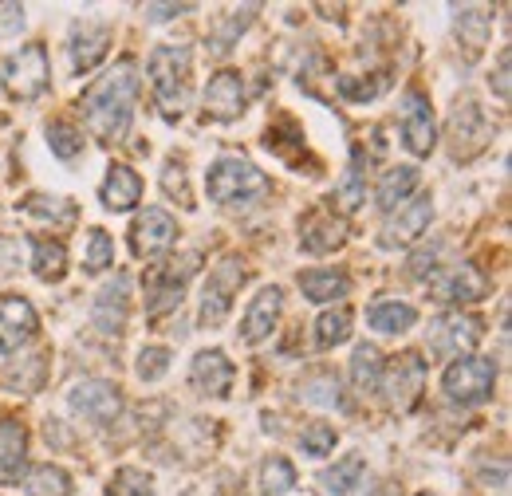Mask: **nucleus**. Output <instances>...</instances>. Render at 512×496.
Here are the masks:
<instances>
[{
  "label": "nucleus",
  "mask_w": 512,
  "mask_h": 496,
  "mask_svg": "<svg viewBox=\"0 0 512 496\" xmlns=\"http://www.w3.org/2000/svg\"><path fill=\"white\" fill-rule=\"evenodd\" d=\"M20 28H24V8L12 4V0H4L0 4V36H16Z\"/></svg>",
  "instance_id": "obj_45"
},
{
  "label": "nucleus",
  "mask_w": 512,
  "mask_h": 496,
  "mask_svg": "<svg viewBox=\"0 0 512 496\" xmlns=\"http://www.w3.org/2000/svg\"><path fill=\"white\" fill-rule=\"evenodd\" d=\"M339 95L351 99V103H367V99H379L386 87H390V75L379 71V75H367V79H355V75H339Z\"/></svg>",
  "instance_id": "obj_33"
},
{
  "label": "nucleus",
  "mask_w": 512,
  "mask_h": 496,
  "mask_svg": "<svg viewBox=\"0 0 512 496\" xmlns=\"http://www.w3.org/2000/svg\"><path fill=\"white\" fill-rule=\"evenodd\" d=\"M414 319H418V311L410 308V304H398V300H383V304H375V308L367 311V323H371L375 331H383V335H402V331H410Z\"/></svg>",
  "instance_id": "obj_29"
},
{
  "label": "nucleus",
  "mask_w": 512,
  "mask_h": 496,
  "mask_svg": "<svg viewBox=\"0 0 512 496\" xmlns=\"http://www.w3.org/2000/svg\"><path fill=\"white\" fill-rule=\"evenodd\" d=\"M115 264V241L103 233V229H91V237H87V256H83V268L91 272V276H99L103 268H111Z\"/></svg>",
  "instance_id": "obj_37"
},
{
  "label": "nucleus",
  "mask_w": 512,
  "mask_h": 496,
  "mask_svg": "<svg viewBox=\"0 0 512 496\" xmlns=\"http://www.w3.org/2000/svg\"><path fill=\"white\" fill-rule=\"evenodd\" d=\"M205 186H209V197L221 205H245V201L268 193V178L245 158H221L205 174Z\"/></svg>",
  "instance_id": "obj_3"
},
{
  "label": "nucleus",
  "mask_w": 512,
  "mask_h": 496,
  "mask_svg": "<svg viewBox=\"0 0 512 496\" xmlns=\"http://www.w3.org/2000/svg\"><path fill=\"white\" fill-rule=\"evenodd\" d=\"M32 272L48 284L64 280L67 272V248L60 241H44V237H32Z\"/></svg>",
  "instance_id": "obj_27"
},
{
  "label": "nucleus",
  "mask_w": 512,
  "mask_h": 496,
  "mask_svg": "<svg viewBox=\"0 0 512 496\" xmlns=\"http://www.w3.org/2000/svg\"><path fill=\"white\" fill-rule=\"evenodd\" d=\"M292 485H296V469H292V461H284V457H268L264 469H260V493L280 496V493H288Z\"/></svg>",
  "instance_id": "obj_34"
},
{
  "label": "nucleus",
  "mask_w": 512,
  "mask_h": 496,
  "mask_svg": "<svg viewBox=\"0 0 512 496\" xmlns=\"http://www.w3.org/2000/svg\"><path fill=\"white\" fill-rule=\"evenodd\" d=\"M166 371H170V351L166 347H146L138 355V378L142 382H158Z\"/></svg>",
  "instance_id": "obj_42"
},
{
  "label": "nucleus",
  "mask_w": 512,
  "mask_h": 496,
  "mask_svg": "<svg viewBox=\"0 0 512 496\" xmlns=\"http://www.w3.org/2000/svg\"><path fill=\"white\" fill-rule=\"evenodd\" d=\"M138 67L134 60H119L115 71H107L95 87L83 91V115L87 126L99 142H123L134 115V99H138Z\"/></svg>",
  "instance_id": "obj_1"
},
{
  "label": "nucleus",
  "mask_w": 512,
  "mask_h": 496,
  "mask_svg": "<svg viewBox=\"0 0 512 496\" xmlns=\"http://www.w3.org/2000/svg\"><path fill=\"white\" fill-rule=\"evenodd\" d=\"M99 197H103V205L111 213H127V209L138 205V197H142V178L130 166H111V174H107V182L99 189Z\"/></svg>",
  "instance_id": "obj_22"
},
{
  "label": "nucleus",
  "mask_w": 512,
  "mask_h": 496,
  "mask_svg": "<svg viewBox=\"0 0 512 496\" xmlns=\"http://www.w3.org/2000/svg\"><path fill=\"white\" fill-rule=\"evenodd\" d=\"M182 12H193V4H146L150 20H170V16H182Z\"/></svg>",
  "instance_id": "obj_47"
},
{
  "label": "nucleus",
  "mask_w": 512,
  "mask_h": 496,
  "mask_svg": "<svg viewBox=\"0 0 512 496\" xmlns=\"http://www.w3.org/2000/svg\"><path fill=\"white\" fill-rule=\"evenodd\" d=\"M367 496H398V485H390V481H383V485H375Z\"/></svg>",
  "instance_id": "obj_48"
},
{
  "label": "nucleus",
  "mask_w": 512,
  "mask_h": 496,
  "mask_svg": "<svg viewBox=\"0 0 512 496\" xmlns=\"http://www.w3.org/2000/svg\"><path fill=\"white\" fill-rule=\"evenodd\" d=\"M402 142L418 158H426L434 150V111H430V103L418 87H410L406 103H402Z\"/></svg>",
  "instance_id": "obj_13"
},
{
  "label": "nucleus",
  "mask_w": 512,
  "mask_h": 496,
  "mask_svg": "<svg viewBox=\"0 0 512 496\" xmlns=\"http://www.w3.org/2000/svg\"><path fill=\"white\" fill-rule=\"evenodd\" d=\"M107 44H111V32H107L103 24H87V28H79L75 40H71V67H75V75L91 71L95 63L103 60V56H107Z\"/></svg>",
  "instance_id": "obj_23"
},
{
  "label": "nucleus",
  "mask_w": 512,
  "mask_h": 496,
  "mask_svg": "<svg viewBox=\"0 0 512 496\" xmlns=\"http://www.w3.org/2000/svg\"><path fill=\"white\" fill-rule=\"evenodd\" d=\"M67 402H71V410H75L79 418H87V422H95V426L115 422L119 410H123V394H119V386H115V382H99V378L79 382V386L71 390Z\"/></svg>",
  "instance_id": "obj_11"
},
{
  "label": "nucleus",
  "mask_w": 512,
  "mask_h": 496,
  "mask_svg": "<svg viewBox=\"0 0 512 496\" xmlns=\"http://www.w3.org/2000/svg\"><path fill=\"white\" fill-rule=\"evenodd\" d=\"M48 146H52V154H60V158H75V154L83 150V134L71 123H52L48 126Z\"/></svg>",
  "instance_id": "obj_40"
},
{
  "label": "nucleus",
  "mask_w": 512,
  "mask_h": 496,
  "mask_svg": "<svg viewBox=\"0 0 512 496\" xmlns=\"http://www.w3.org/2000/svg\"><path fill=\"white\" fill-rule=\"evenodd\" d=\"M509 63H512V52L505 48L501 56H497V75H493V91H497V99L501 103H509Z\"/></svg>",
  "instance_id": "obj_46"
},
{
  "label": "nucleus",
  "mask_w": 512,
  "mask_h": 496,
  "mask_svg": "<svg viewBox=\"0 0 512 496\" xmlns=\"http://www.w3.org/2000/svg\"><path fill=\"white\" fill-rule=\"evenodd\" d=\"M150 83H154V95H158V107L174 119L182 115V103H186V79H190V48L186 44H162L150 52Z\"/></svg>",
  "instance_id": "obj_2"
},
{
  "label": "nucleus",
  "mask_w": 512,
  "mask_h": 496,
  "mask_svg": "<svg viewBox=\"0 0 512 496\" xmlns=\"http://www.w3.org/2000/svg\"><path fill=\"white\" fill-rule=\"evenodd\" d=\"M24 493L28 496H71V477L60 465H32L24 477Z\"/></svg>",
  "instance_id": "obj_30"
},
{
  "label": "nucleus",
  "mask_w": 512,
  "mask_h": 496,
  "mask_svg": "<svg viewBox=\"0 0 512 496\" xmlns=\"http://www.w3.org/2000/svg\"><path fill=\"white\" fill-rule=\"evenodd\" d=\"M190 382L201 394L225 398L229 386H233V363L225 359V351H201L190 367Z\"/></svg>",
  "instance_id": "obj_18"
},
{
  "label": "nucleus",
  "mask_w": 512,
  "mask_h": 496,
  "mask_svg": "<svg viewBox=\"0 0 512 496\" xmlns=\"http://www.w3.org/2000/svg\"><path fill=\"white\" fill-rule=\"evenodd\" d=\"M241 284H245V268H241L237 260H221V264L209 272L205 296H201V323H205V327H221V323H225V315L233 308V296L241 292Z\"/></svg>",
  "instance_id": "obj_8"
},
{
  "label": "nucleus",
  "mask_w": 512,
  "mask_h": 496,
  "mask_svg": "<svg viewBox=\"0 0 512 496\" xmlns=\"http://www.w3.org/2000/svg\"><path fill=\"white\" fill-rule=\"evenodd\" d=\"M300 292L312 304H331L347 296V276L343 272H300Z\"/></svg>",
  "instance_id": "obj_31"
},
{
  "label": "nucleus",
  "mask_w": 512,
  "mask_h": 496,
  "mask_svg": "<svg viewBox=\"0 0 512 496\" xmlns=\"http://www.w3.org/2000/svg\"><path fill=\"white\" fill-rule=\"evenodd\" d=\"M430 217H434V205L430 197H410L406 205H398V213L386 221V237L383 245H414L426 229H430Z\"/></svg>",
  "instance_id": "obj_17"
},
{
  "label": "nucleus",
  "mask_w": 512,
  "mask_h": 496,
  "mask_svg": "<svg viewBox=\"0 0 512 496\" xmlns=\"http://www.w3.org/2000/svg\"><path fill=\"white\" fill-rule=\"evenodd\" d=\"M363 154H355V162H351V170H347V182L339 186V205H343V213H355L359 205H363V197H367V186H363Z\"/></svg>",
  "instance_id": "obj_38"
},
{
  "label": "nucleus",
  "mask_w": 512,
  "mask_h": 496,
  "mask_svg": "<svg viewBox=\"0 0 512 496\" xmlns=\"http://www.w3.org/2000/svg\"><path fill=\"white\" fill-rule=\"evenodd\" d=\"M300 445H304L308 457H327V453L335 449V430H331L327 422H312V426L300 434Z\"/></svg>",
  "instance_id": "obj_41"
},
{
  "label": "nucleus",
  "mask_w": 512,
  "mask_h": 496,
  "mask_svg": "<svg viewBox=\"0 0 512 496\" xmlns=\"http://www.w3.org/2000/svg\"><path fill=\"white\" fill-rule=\"evenodd\" d=\"M363 473H367V461L359 457V453H347L335 469H327L320 477L323 493L327 496H355L359 493V485H363Z\"/></svg>",
  "instance_id": "obj_24"
},
{
  "label": "nucleus",
  "mask_w": 512,
  "mask_h": 496,
  "mask_svg": "<svg viewBox=\"0 0 512 496\" xmlns=\"http://www.w3.org/2000/svg\"><path fill=\"white\" fill-rule=\"evenodd\" d=\"M127 288H130V280L119 276L115 284H107V288L99 292L91 319H95V327H99L103 335H119V331L127 327Z\"/></svg>",
  "instance_id": "obj_19"
},
{
  "label": "nucleus",
  "mask_w": 512,
  "mask_h": 496,
  "mask_svg": "<svg viewBox=\"0 0 512 496\" xmlns=\"http://www.w3.org/2000/svg\"><path fill=\"white\" fill-rule=\"evenodd\" d=\"M430 292L442 304H477L489 296V280L473 264H449L430 276Z\"/></svg>",
  "instance_id": "obj_10"
},
{
  "label": "nucleus",
  "mask_w": 512,
  "mask_h": 496,
  "mask_svg": "<svg viewBox=\"0 0 512 496\" xmlns=\"http://www.w3.org/2000/svg\"><path fill=\"white\" fill-rule=\"evenodd\" d=\"M174 237H178V221L166 213V209H146L138 221H134V229H130V245L138 256H158V252H166V248L174 245Z\"/></svg>",
  "instance_id": "obj_16"
},
{
  "label": "nucleus",
  "mask_w": 512,
  "mask_h": 496,
  "mask_svg": "<svg viewBox=\"0 0 512 496\" xmlns=\"http://www.w3.org/2000/svg\"><path fill=\"white\" fill-rule=\"evenodd\" d=\"M107 496H158L154 493V481L142 473V469H119L107 485Z\"/></svg>",
  "instance_id": "obj_39"
},
{
  "label": "nucleus",
  "mask_w": 512,
  "mask_h": 496,
  "mask_svg": "<svg viewBox=\"0 0 512 496\" xmlns=\"http://www.w3.org/2000/svg\"><path fill=\"white\" fill-rule=\"evenodd\" d=\"M351 335V308H335V311H323L320 323H316V339L320 347H335Z\"/></svg>",
  "instance_id": "obj_35"
},
{
  "label": "nucleus",
  "mask_w": 512,
  "mask_h": 496,
  "mask_svg": "<svg viewBox=\"0 0 512 496\" xmlns=\"http://www.w3.org/2000/svg\"><path fill=\"white\" fill-rule=\"evenodd\" d=\"M162 186H166V193H170V197H178L182 205H193L190 189H186V174H182V166H178V162H170V166H166V174H162Z\"/></svg>",
  "instance_id": "obj_44"
},
{
  "label": "nucleus",
  "mask_w": 512,
  "mask_h": 496,
  "mask_svg": "<svg viewBox=\"0 0 512 496\" xmlns=\"http://www.w3.org/2000/svg\"><path fill=\"white\" fill-rule=\"evenodd\" d=\"M379 371H383V355H379V347H371V343L355 347V359H351V382H355V390H359V394H367V390H375V386H379Z\"/></svg>",
  "instance_id": "obj_32"
},
{
  "label": "nucleus",
  "mask_w": 512,
  "mask_h": 496,
  "mask_svg": "<svg viewBox=\"0 0 512 496\" xmlns=\"http://www.w3.org/2000/svg\"><path fill=\"white\" fill-rule=\"evenodd\" d=\"M379 382H383L386 402H390L394 410H410V406L422 398L426 359H422V355H414V351H406V355H398V359L386 367V378H379Z\"/></svg>",
  "instance_id": "obj_9"
},
{
  "label": "nucleus",
  "mask_w": 512,
  "mask_h": 496,
  "mask_svg": "<svg viewBox=\"0 0 512 496\" xmlns=\"http://www.w3.org/2000/svg\"><path fill=\"white\" fill-rule=\"evenodd\" d=\"M489 138H493V123L485 119V111L477 107V99L465 95L453 107V119H449V154L457 162H469V158H477L489 146Z\"/></svg>",
  "instance_id": "obj_7"
},
{
  "label": "nucleus",
  "mask_w": 512,
  "mask_h": 496,
  "mask_svg": "<svg viewBox=\"0 0 512 496\" xmlns=\"http://www.w3.org/2000/svg\"><path fill=\"white\" fill-rule=\"evenodd\" d=\"M201 256L197 252H186L178 260H166V264H154L150 276H146V311L150 315H162V311L178 308L182 304V292H186V280L197 272Z\"/></svg>",
  "instance_id": "obj_4"
},
{
  "label": "nucleus",
  "mask_w": 512,
  "mask_h": 496,
  "mask_svg": "<svg viewBox=\"0 0 512 496\" xmlns=\"http://www.w3.org/2000/svg\"><path fill=\"white\" fill-rule=\"evenodd\" d=\"M489 28H493L489 8H461V12H457V36H461L469 60H477L481 48L489 44Z\"/></svg>",
  "instance_id": "obj_26"
},
{
  "label": "nucleus",
  "mask_w": 512,
  "mask_h": 496,
  "mask_svg": "<svg viewBox=\"0 0 512 496\" xmlns=\"http://www.w3.org/2000/svg\"><path fill=\"white\" fill-rule=\"evenodd\" d=\"M304 398L308 402H316V406H335V410H343L347 402H343V394H339V382H335V374H312V378H304Z\"/></svg>",
  "instance_id": "obj_36"
},
{
  "label": "nucleus",
  "mask_w": 512,
  "mask_h": 496,
  "mask_svg": "<svg viewBox=\"0 0 512 496\" xmlns=\"http://www.w3.org/2000/svg\"><path fill=\"white\" fill-rule=\"evenodd\" d=\"M343 237H347V229H343V221L339 217H331V213H312L308 221H304V248L308 252H331V248L343 245Z\"/></svg>",
  "instance_id": "obj_25"
},
{
  "label": "nucleus",
  "mask_w": 512,
  "mask_h": 496,
  "mask_svg": "<svg viewBox=\"0 0 512 496\" xmlns=\"http://www.w3.org/2000/svg\"><path fill=\"white\" fill-rule=\"evenodd\" d=\"M280 304H284L280 288H264L253 304H249L245 319H241V339H245V343H260V339L276 327V319H280Z\"/></svg>",
  "instance_id": "obj_20"
},
{
  "label": "nucleus",
  "mask_w": 512,
  "mask_h": 496,
  "mask_svg": "<svg viewBox=\"0 0 512 496\" xmlns=\"http://www.w3.org/2000/svg\"><path fill=\"white\" fill-rule=\"evenodd\" d=\"M40 319L24 296H0V351H20L36 335Z\"/></svg>",
  "instance_id": "obj_14"
},
{
  "label": "nucleus",
  "mask_w": 512,
  "mask_h": 496,
  "mask_svg": "<svg viewBox=\"0 0 512 496\" xmlns=\"http://www.w3.org/2000/svg\"><path fill=\"white\" fill-rule=\"evenodd\" d=\"M418 496H434V493H418Z\"/></svg>",
  "instance_id": "obj_49"
},
{
  "label": "nucleus",
  "mask_w": 512,
  "mask_h": 496,
  "mask_svg": "<svg viewBox=\"0 0 512 496\" xmlns=\"http://www.w3.org/2000/svg\"><path fill=\"white\" fill-rule=\"evenodd\" d=\"M24 209L28 213H40V217H71V205H67L64 197H40V193H32L28 201H24Z\"/></svg>",
  "instance_id": "obj_43"
},
{
  "label": "nucleus",
  "mask_w": 512,
  "mask_h": 496,
  "mask_svg": "<svg viewBox=\"0 0 512 496\" xmlns=\"http://www.w3.org/2000/svg\"><path fill=\"white\" fill-rule=\"evenodd\" d=\"M4 83H8V95L12 99H40L48 91V52L44 44H24L16 56L4 60Z\"/></svg>",
  "instance_id": "obj_6"
},
{
  "label": "nucleus",
  "mask_w": 512,
  "mask_h": 496,
  "mask_svg": "<svg viewBox=\"0 0 512 496\" xmlns=\"http://www.w3.org/2000/svg\"><path fill=\"white\" fill-rule=\"evenodd\" d=\"M481 319L473 315H461V311H449L442 319L430 323V351L434 355H461V351H473L481 343Z\"/></svg>",
  "instance_id": "obj_12"
},
{
  "label": "nucleus",
  "mask_w": 512,
  "mask_h": 496,
  "mask_svg": "<svg viewBox=\"0 0 512 496\" xmlns=\"http://www.w3.org/2000/svg\"><path fill=\"white\" fill-rule=\"evenodd\" d=\"M418 189V170L414 166H398V170H386L383 182H379V209L386 213H394V205H402V201H410V193Z\"/></svg>",
  "instance_id": "obj_28"
},
{
  "label": "nucleus",
  "mask_w": 512,
  "mask_h": 496,
  "mask_svg": "<svg viewBox=\"0 0 512 496\" xmlns=\"http://www.w3.org/2000/svg\"><path fill=\"white\" fill-rule=\"evenodd\" d=\"M24 449H28V430L16 418L0 422V485H16L24 469Z\"/></svg>",
  "instance_id": "obj_21"
},
{
  "label": "nucleus",
  "mask_w": 512,
  "mask_h": 496,
  "mask_svg": "<svg viewBox=\"0 0 512 496\" xmlns=\"http://www.w3.org/2000/svg\"><path fill=\"white\" fill-rule=\"evenodd\" d=\"M449 402H461V406H481L493 398V386H497V367L493 359H457L442 378Z\"/></svg>",
  "instance_id": "obj_5"
},
{
  "label": "nucleus",
  "mask_w": 512,
  "mask_h": 496,
  "mask_svg": "<svg viewBox=\"0 0 512 496\" xmlns=\"http://www.w3.org/2000/svg\"><path fill=\"white\" fill-rule=\"evenodd\" d=\"M241 111H245V79L237 71H217L205 87V115L233 123Z\"/></svg>",
  "instance_id": "obj_15"
}]
</instances>
